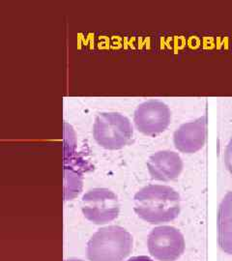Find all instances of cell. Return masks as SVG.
<instances>
[{
	"label": "cell",
	"instance_id": "cell-4",
	"mask_svg": "<svg viewBox=\"0 0 232 261\" xmlns=\"http://www.w3.org/2000/svg\"><path fill=\"white\" fill-rule=\"evenodd\" d=\"M119 210L117 196L107 188H94L82 198V211L93 224L111 223L118 217Z\"/></svg>",
	"mask_w": 232,
	"mask_h": 261
},
{
	"label": "cell",
	"instance_id": "cell-7",
	"mask_svg": "<svg viewBox=\"0 0 232 261\" xmlns=\"http://www.w3.org/2000/svg\"><path fill=\"white\" fill-rule=\"evenodd\" d=\"M207 134L206 117L181 125L173 136L174 145L183 153H195L204 146Z\"/></svg>",
	"mask_w": 232,
	"mask_h": 261
},
{
	"label": "cell",
	"instance_id": "cell-3",
	"mask_svg": "<svg viewBox=\"0 0 232 261\" xmlns=\"http://www.w3.org/2000/svg\"><path fill=\"white\" fill-rule=\"evenodd\" d=\"M93 135L104 148L118 150L130 141L133 127L130 120L120 113L102 112L95 119Z\"/></svg>",
	"mask_w": 232,
	"mask_h": 261
},
{
	"label": "cell",
	"instance_id": "cell-10",
	"mask_svg": "<svg viewBox=\"0 0 232 261\" xmlns=\"http://www.w3.org/2000/svg\"><path fill=\"white\" fill-rule=\"evenodd\" d=\"M224 164L227 170L232 174V138L227 143L224 151Z\"/></svg>",
	"mask_w": 232,
	"mask_h": 261
},
{
	"label": "cell",
	"instance_id": "cell-9",
	"mask_svg": "<svg viewBox=\"0 0 232 261\" xmlns=\"http://www.w3.org/2000/svg\"><path fill=\"white\" fill-rule=\"evenodd\" d=\"M219 245L223 252L232 254V192L223 197L218 216Z\"/></svg>",
	"mask_w": 232,
	"mask_h": 261
},
{
	"label": "cell",
	"instance_id": "cell-2",
	"mask_svg": "<svg viewBox=\"0 0 232 261\" xmlns=\"http://www.w3.org/2000/svg\"><path fill=\"white\" fill-rule=\"evenodd\" d=\"M134 239L129 231L118 225L98 229L87 243L89 261H123L133 250Z\"/></svg>",
	"mask_w": 232,
	"mask_h": 261
},
{
	"label": "cell",
	"instance_id": "cell-6",
	"mask_svg": "<svg viewBox=\"0 0 232 261\" xmlns=\"http://www.w3.org/2000/svg\"><path fill=\"white\" fill-rule=\"evenodd\" d=\"M170 118L171 112L166 103L158 100H149L138 107L134 121L139 132L151 136L166 130Z\"/></svg>",
	"mask_w": 232,
	"mask_h": 261
},
{
	"label": "cell",
	"instance_id": "cell-11",
	"mask_svg": "<svg viewBox=\"0 0 232 261\" xmlns=\"http://www.w3.org/2000/svg\"><path fill=\"white\" fill-rule=\"evenodd\" d=\"M127 261H154L153 259H151L148 256H144V255H141V256H134V257H131L130 259H128Z\"/></svg>",
	"mask_w": 232,
	"mask_h": 261
},
{
	"label": "cell",
	"instance_id": "cell-5",
	"mask_svg": "<svg viewBox=\"0 0 232 261\" xmlns=\"http://www.w3.org/2000/svg\"><path fill=\"white\" fill-rule=\"evenodd\" d=\"M185 246L183 234L173 226H157L148 235L149 253L157 260H176L183 254Z\"/></svg>",
	"mask_w": 232,
	"mask_h": 261
},
{
	"label": "cell",
	"instance_id": "cell-8",
	"mask_svg": "<svg viewBox=\"0 0 232 261\" xmlns=\"http://www.w3.org/2000/svg\"><path fill=\"white\" fill-rule=\"evenodd\" d=\"M147 168L153 179L168 182L180 175L183 169V162L175 152L164 150L153 154L149 158Z\"/></svg>",
	"mask_w": 232,
	"mask_h": 261
},
{
	"label": "cell",
	"instance_id": "cell-12",
	"mask_svg": "<svg viewBox=\"0 0 232 261\" xmlns=\"http://www.w3.org/2000/svg\"><path fill=\"white\" fill-rule=\"evenodd\" d=\"M65 261H84L82 259H79V258H69V259H66Z\"/></svg>",
	"mask_w": 232,
	"mask_h": 261
},
{
	"label": "cell",
	"instance_id": "cell-1",
	"mask_svg": "<svg viewBox=\"0 0 232 261\" xmlns=\"http://www.w3.org/2000/svg\"><path fill=\"white\" fill-rule=\"evenodd\" d=\"M134 209L140 219L149 224L169 223L180 213V196L171 187L148 185L134 197Z\"/></svg>",
	"mask_w": 232,
	"mask_h": 261
}]
</instances>
